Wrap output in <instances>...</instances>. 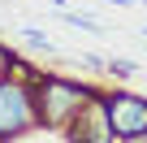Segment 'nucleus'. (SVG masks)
I'll return each mask as SVG.
<instances>
[{
    "label": "nucleus",
    "mask_w": 147,
    "mask_h": 143,
    "mask_svg": "<svg viewBox=\"0 0 147 143\" xmlns=\"http://www.w3.org/2000/svg\"><path fill=\"white\" fill-rule=\"evenodd\" d=\"M91 96H95V91H91V87H78V83H65V78H39V83H35L39 121H43V126H74Z\"/></svg>",
    "instance_id": "nucleus-1"
},
{
    "label": "nucleus",
    "mask_w": 147,
    "mask_h": 143,
    "mask_svg": "<svg viewBox=\"0 0 147 143\" xmlns=\"http://www.w3.org/2000/svg\"><path fill=\"white\" fill-rule=\"evenodd\" d=\"M30 126H43L39 121L35 87H26L22 78L5 74V78H0V134L13 139V134H26Z\"/></svg>",
    "instance_id": "nucleus-2"
},
{
    "label": "nucleus",
    "mask_w": 147,
    "mask_h": 143,
    "mask_svg": "<svg viewBox=\"0 0 147 143\" xmlns=\"http://www.w3.org/2000/svg\"><path fill=\"white\" fill-rule=\"evenodd\" d=\"M108 100V117H113V134L117 139H147V100L130 96V91H113Z\"/></svg>",
    "instance_id": "nucleus-3"
},
{
    "label": "nucleus",
    "mask_w": 147,
    "mask_h": 143,
    "mask_svg": "<svg viewBox=\"0 0 147 143\" xmlns=\"http://www.w3.org/2000/svg\"><path fill=\"white\" fill-rule=\"evenodd\" d=\"M74 126H78V130H74V139H87V143H113V139H117V134H113V117H108V100H104V96H91Z\"/></svg>",
    "instance_id": "nucleus-4"
},
{
    "label": "nucleus",
    "mask_w": 147,
    "mask_h": 143,
    "mask_svg": "<svg viewBox=\"0 0 147 143\" xmlns=\"http://www.w3.org/2000/svg\"><path fill=\"white\" fill-rule=\"evenodd\" d=\"M65 22H69L74 30H91V35H100V22H95V18H87V13H69Z\"/></svg>",
    "instance_id": "nucleus-5"
},
{
    "label": "nucleus",
    "mask_w": 147,
    "mask_h": 143,
    "mask_svg": "<svg viewBox=\"0 0 147 143\" xmlns=\"http://www.w3.org/2000/svg\"><path fill=\"white\" fill-rule=\"evenodd\" d=\"M22 39H26L30 48H39V52H52V39H48L43 30H22Z\"/></svg>",
    "instance_id": "nucleus-6"
},
{
    "label": "nucleus",
    "mask_w": 147,
    "mask_h": 143,
    "mask_svg": "<svg viewBox=\"0 0 147 143\" xmlns=\"http://www.w3.org/2000/svg\"><path fill=\"white\" fill-rule=\"evenodd\" d=\"M104 69H108V74H117V78H130V74H134V65H130V61H108Z\"/></svg>",
    "instance_id": "nucleus-7"
},
{
    "label": "nucleus",
    "mask_w": 147,
    "mask_h": 143,
    "mask_svg": "<svg viewBox=\"0 0 147 143\" xmlns=\"http://www.w3.org/2000/svg\"><path fill=\"white\" fill-rule=\"evenodd\" d=\"M9 69H13V56H9L5 48H0V78H5V74H9Z\"/></svg>",
    "instance_id": "nucleus-8"
},
{
    "label": "nucleus",
    "mask_w": 147,
    "mask_h": 143,
    "mask_svg": "<svg viewBox=\"0 0 147 143\" xmlns=\"http://www.w3.org/2000/svg\"><path fill=\"white\" fill-rule=\"evenodd\" d=\"M108 5H130V0H108Z\"/></svg>",
    "instance_id": "nucleus-9"
},
{
    "label": "nucleus",
    "mask_w": 147,
    "mask_h": 143,
    "mask_svg": "<svg viewBox=\"0 0 147 143\" xmlns=\"http://www.w3.org/2000/svg\"><path fill=\"white\" fill-rule=\"evenodd\" d=\"M0 139H5V134H0Z\"/></svg>",
    "instance_id": "nucleus-10"
}]
</instances>
